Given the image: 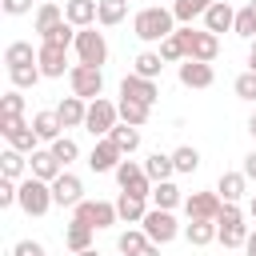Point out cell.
Wrapping results in <instances>:
<instances>
[{
    "mask_svg": "<svg viewBox=\"0 0 256 256\" xmlns=\"http://www.w3.org/2000/svg\"><path fill=\"white\" fill-rule=\"evenodd\" d=\"M188 36H192V24H184V28H176L168 40H160V60L164 64H176V60H188Z\"/></svg>",
    "mask_w": 256,
    "mask_h": 256,
    "instance_id": "18",
    "label": "cell"
},
{
    "mask_svg": "<svg viewBox=\"0 0 256 256\" xmlns=\"http://www.w3.org/2000/svg\"><path fill=\"white\" fill-rule=\"evenodd\" d=\"M60 172H68V168L52 156V148H36V152L28 156V176H36V180H48V184H52Z\"/></svg>",
    "mask_w": 256,
    "mask_h": 256,
    "instance_id": "17",
    "label": "cell"
},
{
    "mask_svg": "<svg viewBox=\"0 0 256 256\" xmlns=\"http://www.w3.org/2000/svg\"><path fill=\"white\" fill-rule=\"evenodd\" d=\"M0 136L8 140V148L24 152V156H32V152H36V144H40L36 128H32V124H24V120H0Z\"/></svg>",
    "mask_w": 256,
    "mask_h": 256,
    "instance_id": "10",
    "label": "cell"
},
{
    "mask_svg": "<svg viewBox=\"0 0 256 256\" xmlns=\"http://www.w3.org/2000/svg\"><path fill=\"white\" fill-rule=\"evenodd\" d=\"M160 68H164L160 52H140V56L132 60V72H136V76H144V80H156V76H160Z\"/></svg>",
    "mask_w": 256,
    "mask_h": 256,
    "instance_id": "38",
    "label": "cell"
},
{
    "mask_svg": "<svg viewBox=\"0 0 256 256\" xmlns=\"http://www.w3.org/2000/svg\"><path fill=\"white\" fill-rule=\"evenodd\" d=\"M116 184H120V192H128V196H140V200H148L152 196V180H148V172H144V164H136V160H120V168H116Z\"/></svg>",
    "mask_w": 256,
    "mask_h": 256,
    "instance_id": "7",
    "label": "cell"
},
{
    "mask_svg": "<svg viewBox=\"0 0 256 256\" xmlns=\"http://www.w3.org/2000/svg\"><path fill=\"white\" fill-rule=\"evenodd\" d=\"M40 4H48V0H40Z\"/></svg>",
    "mask_w": 256,
    "mask_h": 256,
    "instance_id": "56",
    "label": "cell"
},
{
    "mask_svg": "<svg viewBox=\"0 0 256 256\" xmlns=\"http://www.w3.org/2000/svg\"><path fill=\"white\" fill-rule=\"evenodd\" d=\"M64 248L76 256V252H88L92 248V228L88 224H80V220H72L68 228H64Z\"/></svg>",
    "mask_w": 256,
    "mask_h": 256,
    "instance_id": "29",
    "label": "cell"
},
{
    "mask_svg": "<svg viewBox=\"0 0 256 256\" xmlns=\"http://www.w3.org/2000/svg\"><path fill=\"white\" fill-rule=\"evenodd\" d=\"M152 240L144 236V228H128V232H120L116 236V248H120V256H136V252H144Z\"/></svg>",
    "mask_w": 256,
    "mask_h": 256,
    "instance_id": "36",
    "label": "cell"
},
{
    "mask_svg": "<svg viewBox=\"0 0 256 256\" xmlns=\"http://www.w3.org/2000/svg\"><path fill=\"white\" fill-rule=\"evenodd\" d=\"M52 156H56V160H60V164L68 168V164H72V160L80 156V148H76V140H72V136H60V140L52 144Z\"/></svg>",
    "mask_w": 256,
    "mask_h": 256,
    "instance_id": "44",
    "label": "cell"
},
{
    "mask_svg": "<svg viewBox=\"0 0 256 256\" xmlns=\"http://www.w3.org/2000/svg\"><path fill=\"white\" fill-rule=\"evenodd\" d=\"M220 56V36L216 32H208V28H192V36H188V60H200V64H212Z\"/></svg>",
    "mask_w": 256,
    "mask_h": 256,
    "instance_id": "11",
    "label": "cell"
},
{
    "mask_svg": "<svg viewBox=\"0 0 256 256\" xmlns=\"http://www.w3.org/2000/svg\"><path fill=\"white\" fill-rule=\"evenodd\" d=\"M144 172H148V180H152V184H164V180H172L176 164H172V156H168V152H152V156L144 160Z\"/></svg>",
    "mask_w": 256,
    "mask_h": 256,
    "instance_id": "28",
    "label": "cell"
},
{
    "mask_svg": "<svg viewBox=\"0 0 256 256\" xmlns=\"http://www.w3.org/2000/svg\"><path fill=\"white\" fill-rule=\"evenodd\" d=\"M76 256H100V252H96V248H88V252H76Z\"/></svg>",
    "mask_w": 256,
    "mask_h": 256,
    "instance_id": "54",
    "label": "cell"
},
{
    "mask_svg": "<svg viewBox=\"0 0 256 256\" xmlns=\"http://www.w3.org/2000/svg\"><path fill=\"white\" fill-rule=\"evenodd\" d=\"M32 128H36V136H40L44 144H56V140L64 136V124H60L56 108H52V112H36V116H32Z\"/></svg>",
    "mask_w": 256,
    "mask_h": 256,
    "instance_id": "24",
    "label": "cell"
},
{
    "mask_svg": "<svg viewBox=\"0 0 256 256\" xmlns=\"http://www.w3.org/2000/svg\"><path fill=\"white\" fill-rule=\"evenodd\" d=\"M116 124H120V108H116L112 100H104V96H100V100H92V104H88L84 128H88V132H92L96 140H104V136H108V132H112Z\"/></svg>",
    "mask_w": 256,
    "mask_h": 256,
    "instance_id": "9",
    "label": "cell"
},
{
    "mask_svg": "<svg viewBox=\"0 0 256 256\" xmlns=\"http://www.w3.org/2000/svg\"><path fill=\"white\" fill-rule=\"evenodd\" d=\"M220 208H224V200H220L216 192H192V196H184V212H188V220H216Z\"/></svg>",
    "mask_w": 256,
    "mask_h": 256,
    "instance_id": "15",
    "label": "cell"
},
{
    "mask_svg": "<svg viewBox=\"0 0 256 256\" xmlns=\"http://www.w3.org/2000/svg\"><path fill=\"white\" fill-rule=\"evenodd\" d=\"M76 32H80V28H72L68 20H60V24H56L48 36H40V40H44V44H60V48H72V44H76Z\"/></svg>",
    "mask_w": 256,
    "mask_h": 256,
    "instance_id": "43",
    "label": "cell"
},
{
    "mask_svg": "<svg viewBox=\"0 0 256 256\" xmlns=\"http://www.w3.org/2000/svg\"><path fill=\"white\" fill-rule=\"evenodd\" d=\"M216 72L212 64H200V60H180V84L184 88H212Z\"/></svg>",
    "mask_w": 256,
    "mask_h": 256,
    "instance_id": "21",
    "label": "cell"
},
{
    "mask_svg": "<svg viewBox=\"0 0 256 256\" xmlns=\"http://www.w3.org/2000/svg\"><path fill=\"white\" fill-rule=\"evenodd\" d=\"M60 20H64V8H56V4L48 0V4H40V8H36V20H32V28H36V36H48V32H52Z\"/></svg>",
    "mask_w": 256,
    "mask_h": 256,
    "instance_id": "31",
    "label": "cell"
},
{
    "mask_svg": "<svg viewBox=\"0 0 256 256\" xmlns=\"http://www.w3.org/2000/svg\"><path fill=\"white\" fill-rule=\"evenodd\" d=\"M140 228H144V236H148L152 244H160V248H164V244H172V240L184 232V228L176 224V216H172V212H164V208H148V216L140 220Z\"/></svg>",
    "mask_w": 256,
    "mask_h": 256,
    "instance_id": "6",
    "label": "cell"
},
{
    "mask_svg": "<svg viewBox=\"0 0 256 256\" xmlns=\"http://www.w3.org/2000/svg\"><path fill=\"white\" fill-rule=\"evenodd\" d=\"M36 56H40V48H32L28 40H12V44L4 48V64H8V72H12V68H24V64H36Z\"/></svg>",
    "mask_w": 256,
    "mask_h": 256,
    "instance_id": "26",
    "label": "cell"
},
{
    "mask_svg": "<svg viewBox=\"0 0 256 256\" xmlns=\"http://www.w3.org/2000/svg\"><path fill=\"white\" fill-rule=\"evenodd\" d=\"M12 256H48V252H44L40 240H20V244L12 248Z\"/></svg>",
    "mask_w": 256,
    "mask_h": 256,
    "instance_id": "46",
    "label": "cell"
},
{
    "mask_svg": "<svg viewBox=\"0 0 256 256\" xmlns=\"http://www.w3.org/2000/svg\"><path fill=\"white\" fill-rule=\"evenodd\" d=\"M216 240L224 248H244L248 244V224H244V212L236 204L220 208V216H216Z\"/></svg>",
    "mask_w": 256,
    "mask_h": 256,
    "instance_id": "2",
    "label": "cell"
},
{
    "mask_svg": "<svg viewBox=\"0 0 256 256\" xmlns=\"http://www.w3.org/2000/svg\"><path fill=\"white\" fill-rule=\"evenodd\" d=\"M212 4H216V0H172V16H176L180 24H192V20L204 16Z\"/></svg>",
    "mask_w": 256,
    "mask_h": 256,
    "instance_id": "34",
    "label": "cell"
},
{
    "mask_svg": "<svg viewBox=\"0 0 256 256\" xmlns=\"http://www.w3.org/2000/svg\"><path fill=\"white\" fill-rule=\"evenodd\" d=\"M204 28L216 32V36H220V32H232V28H236V8H232L228 0H216V4L204 12Z\"/></svg>",
    "mask_w": 256,
    "mask_h": 256,
    "instance_id": "20",
    "label": "cell"
},
{
    "mask_svg": "<svg viewBox=\"0 0 256 256\" xmlns=\"http://www.w3.org/2000/svg\"><path fill=\"white\" fill-rule=\"evenodd\" d=\"M116 108H120V120L124 124H132V128H140V124H148V116H152V108L148 104H140V100H116Z\"/></svg>",
    "mask_w": 256,
    "mask_h": 256,
    "instance_id": "32",
    "label": "cell"
},
{
    "mask_svg": "<svg viewBox=\"0 0 256 256\" xmlns=\"http://www.w3.org/2000/svg\"><path fill=\"white\" fill-rule=\"evenodd\" d=\"M108 140H112L124 156H132V152L140 148V128H132V124H116V128L108 132Z\"/></svg>",
    "mask_w": 256,
    "mask_h": 256,
    "instance_id": "33",
    "label": "cell"
},
{
    "mask_svg": "<svg viewBox=\"0 0 256 256\" xmlns=\"http://www.w3.org/2000/svg\"><path fill=\"white\" fill-rule=\"evenodd\" d=\"M52 200H56L60 208H76V204L84 200V184H80V176H76V172H60V176L52 180Z\"/></svg>",
    "mask_w": 256,
    "mask_h": 256,
    "instance_id": "14",
    "label": "cell"
},
{
    "mask_svg": "<svg viewBox=\"0 0 256 256\" xmlns=\"http://www.w3.org/2000/svg\"><path fill=\"white\" fill-rule=\"evenodd\" d=\"M172 164H176V172H180V176H192V172L200 168V152H196L192 144H180V148L172 152Z\"/></svg>",
    "mask_w": 256,
    "mask_h": 256,
    "instance_id": "40",
    "label": "cell"
},
{
    "mask_svg": "<svg viewBox=\"0 0 256 256\" xmlns=\"http://www.w3.org/2000/svg\"><path fill=\"white\" fill-rule=\"evenodd\" d=\"M68 84H72V96H80V100H100V92H104V68H92V64H72V72H68Z\"/></svg>",
    "mask_w": 256,
    "mask_h": 256,
    "instance_id": "5",
    "label": "cell"
},
{
    "mask_svg": "<svg viewBox=\"0 0 256 256\" xmlns=\"http://www.w3.org/2000/svg\"><path fill=\"white\" fill-rule=\"evenodd\" d=\"M248 216L256 220V192H252V200H248Z\"/></svg>",
    "mask_w": 256,
    "mask_h": 256,
    "instance_id": "52",
    "label": "cell"
},
{
    "mask_svg": "<svg viewBox=\"0 0 256 256\" xmlns=\"http://www.w3.org/2000/svg\"><path fill=\"white\" fill-rule=\"evenodd\" d=\"M148 200H152V208H164V212H172L176 204H184V192H180L172 180H164V184H156V188H152V196H148Z\"/></svg>",
    "mask_w": 256,
    "mask_h": 256,
    "instance_id": "30",
    "label": "cell"
},
{
    "mask_svg": "<svg viewBox=\"0 0 256 256\" xmlns=\"http://www.w3.org/2000/svg\"><path fill=\"white\" fill-rule=\"evenodd\" d=\"M176 16H172V8H160V4H152V8H140L136 16H132V36L136 40H144V44H160V40H168L176 28Z\"/></svg>",
    "mask_w": 256,
    "mask_h": 256,
    "instance_id": "1",
    "label": "cell"
},
{
    "mask_svg": "<svg viewBox=\"0 0 256 256\" xmlns=\"http://www.w3.org/2000/svg\"><path fill=\"white\" fill-rule=\"evenodd\" d=\"M116 216H120L124 224H140V220L148 216V200H140V196H128V192H120V196H116Z\"/></svg>",
    "mask_w": 256,
    "mask_h": 256,
    "instance_id": "25",
    "label": "cell"
},
{
    "mask_svg": "<svg viewBox=\"0 0 256 256\" xmlns=\"http://www.w3.org/2000/svg\"><path fill=\"white\" fill-rule=\"evenodd\" d=\"M136 256H160V244H148L144 252H136Z\"/></svg>",
    "mask_w": 256,
    "mask_h": 256,
    "instance_id": "50",
    "label": "cell"
},
{
    "mask_svg": "<svg viewBox=\"0 0 256 256\" xmlns=\"http://www.w3.org/2000/svg\"><path fill=\"white\" fill-rule=\"evenodd\" d=\"M120 96L124 100H140V104H156L160 100V88H156V80H144V76H136V72H128L124 80H120Z\"/></svg>",
    "mask_w": 256,
    "mask_h": 256,
    "instance_id": "13",
    "label": "cell"
},
{
    "mask_svg": "<svg viewBox=\"0 0 256 256\" xmlns=\"http://www.w3.org/2000/svg\"><path fill=\"white\" fill-rule=\"evenodd\" d=\"M0 120H24V92L20 88L0 96Z\"/></svg>",
    "mask_w": 256,
    "mask_h": 256,
    "instance_id": "39",
    "label": "cell"
},
{
    "mask_svg": "<svg viewBox=\"0 0 256 256\" xmlns=\"http://www.w3.org/2000/svg\"><path fill=\"white\" fill-rule=\"evenodd\" d=\"M52 184L48 180H36V176H24L20 180V212L24 216H44L52 208Z\"/></svg>",
    "mask_w": 256,
    "mask_h": 256,
    "instance_id": "3",
    "label": "cell"
},
{
    "mask_svg": "<svg viewBox=\"0 0 256 256\" xmlns=\"http://www.w3.org/2000/svg\"><path fill=\"white\" fill-rule=\"evenodd\" d=\"M236 36H244V40H256V0H248L240 12H236V28H232Z\"/></svg>",
    "mask_w": 256,
    "mask_h": 256,
    "instance_id": "41",
    "label": "cell"
},
{
    "mask_svg": "<svg viewBox=\"0 0 256 256\" xmlns=\"http://www.w3.org/2000/svg\"><path fill=\"white\" fill-rule=\"evenodd\" d=\"M248 52H256V40H252V48H248Z\"/></svg>",
    "mask_w": 256,
    "mask_h": 256,
    "instance_id": "55",
    "label": "cell"
},
{
    "mask_svg": "<svg viewBox=\"0 0 256 256\" xmlns=\"http://www.w3.org/2000/svg\"><path fill=\"white\" fill-rule=\"evenodd\" d=\"M8 76H12V88H20V92H24V88H36V84L44 80L40 64H24V68H12Z\"/></svg>",
    "mask_w": 256,
    "mask_h": 256,
    "instance_id": "42",
    "label": "cell"
},
{
    "mask_svg": "<svg viewBox=\"0 0 256 256\" xmlns=\"http://www.w3.org/2000/svg\"><path fill=\"white\" fill-rule=\"evenodd\" d=\"M244 256H256V232H248V244H244Z\"/></svg>",
    "mask_w": 256,
    "mask_h": 256,
    "instance_id": "49",
    "label": "cell"
},
{
    "mask_svg": "<svg viewBox=\"0 0 256 256\" xmlns=\"http://www.w3.org/2000/svg\"><path fill=\"white\" fill-rule=\"evenodd\" d=\"M72 220H80L92 232H100V228H112L120 216H116V204H108V200H80L72 208Z\"/></svg>",
    "mask_w": 256,
    "mask_h": 256,
    "instance_id": "8",
    "label": "cell"
},
{
    "mask_svg": "<svg viewBox=\"0 0 256 256\" xmlns=\"http://www.w3.org/2000/svg\"><path fill=\"white\" fill-rule=\"evenodd\" d=\"M120 160H124V152L104 136V140H96L92 144V152H88V168L92 172H116L120 168Z\"/></svg>",
    "mask_w": 256,
    "mask_h": 256,
    "instance_id": "16",
    "label": "cell"
},
{
    "mask_svg": "<svg viewBox=\"0 0 256 256\" xmlns=\"http://www.w3.org/2000/svg\"><path fill=\"white\" fill-rule=\"evenodd\" d=\"M100 16V0H68L64 4V20L72 28H92Z\"/></svg>",
    "mask_w": 256,
    "mask_h": 256,
    "instance_id": "19",
    "label": "cell"
},
{
    "mask_svg": "<svg viewBox=\"0 0 256 256\" xmlns=\"http://www.w3.org/2000/svg\"><path fill=\"white\" fill-rule=\"evenodd\" d=\"M0 4H4L8 16H24V12H32V0H0Z\"/></svg>",
    "mask_w": 256,
    "mask_h": 256,
    "instance_id": "47",
    "label": "cell"
},
{
    "mask_svg": "<svg viewBox=\"0 0 256 256\" xmlns=\"http://www.w3.org/2000/svg\"><path fill=\"white\" fill-rule=\"evenodd\" d=\"M248 72H256V52H248Z\"/></svg>",
    "mask_w": 256,
    "mask_h": 256,
    "instance_id": "53",
    "label": "cell"
},
{
    "mask_svg": "<svg viewBox=\"0 0 256 256\" xmlns=\"http://www.w3.org/2000/svg\"><path fill=\"white\" fill-rule=\"evenodd\" d=\"M56 116H60V124H64V128H84L88 100H80V96H64V100L56 104Z\"/></svg>",
    "mask_w": 256,
    "mask_h": 256,
    "instance_id": "22",
    "label": "cell"
},
{
    "mask_svg": "<svg viewBox=\"0 0 256 256\" xmlns=\"http://www.w3.org/2000/svg\"><path fill=\"white\" fill-rule=\"evenodd\" d=\"M184 240L192 248H208L216 240V220H188L184 224Z\"/></svg>",
    "mask_w": 256,
    "mask_h": 256,
    "instance_id": "27",
    "label": "cell"
},
{
    "mask_svg": "<svg viewBox=\"0 0 256 256\" xmlns=\"http://www.w3.org/2000/svg\"><path fill=\"white\" fill-rule=\"evenodd\" d=\"M232 88H236V96H240V100H256V72H240Z\"/></svg>",
    "mask_w": 256,
    "mask_h": 256,
    "instance_id": "45",
    "label": "cell"
},
{
    "mask_svg": "<svg viewBox=\"0 0 256 256\" xmlns=\"http://www.w3.org/2000/svg\"><path fill=\"white\" fill-rule=\"evenodd\" d=\"M124 16H128V0H100L96 24H100V28H112V24H120Z\"/></svg>",
    "mask_w": 256,
    "mask_h": 256,
    "instance_id": "37",
    "label": "cell"
},
{
    "mask_svg": "<svg viewBox=\"0 0 256 256\" xmlns=\"http://www.w3.org/2000/svg\"><path fill=\"white\" fill-rule=\"evenodd\" d=\"M244 192H248V176H244V172H220V180H216V196H220L224 204H236Z\"/></svg>",
    "mask_w": 256,
    "mask_h": 256,
    "instance_id": "23",
    "label": "cell"
},
{
    "mask_svg": "<svg viewBox=\"0 0 256 256\" xmlns=\"http://www.w3.org/2000/svg\"><path fill=\"white\" fill-rule=\"evenodd\" d=\"M240 172H244L248 180H256V148H252V152L244 156V168H240Z\"/></svg>",
    "mask_w": 256,
    "mask_h": 256,
    "instance_id": "48",
    "label": "cell"
},
{
    "mask_svg": "<svg viewBox=\"0 0 256 256\" xmlns=\"http://www.w3.org/2000/svg\"><path fill=\"white\" fill-rule=\"evenodd\" d=\"M24 168H28V156H24V152H16V148H4V152H0V176L20 180Z\"/></svg>",
    "mask_w": 256,
    "mask_h": 256,
    "instance_id": "35",
    "label": "cell"
},
{
    "mask_svg": "<svg viewBox=\"0 0 256 256\" xmlns=\"http://www.w3.org/2000/svg\"><path fill=\"white\" fill-rule=\"evenodd\" d=\"M248 136H252V140H256V112H252V116H248Z\"/></svg>",
    "mask_w": 256,
    "mask_h": 256,
    "instance_id": "51",
    "label": "cell"
},
{
    "mask_svg": "<svg viewBox=\"0 0 256 256\" xmlns=\"http://www.w3.org/2000/svg\"><path fill=\"white\" fill-rule=\"evenodd\" d=\"M36 64H40V72H44L48 80H60L64 72H72V68H68V48H60V44H44V40H40V56H36Z\"/></svg>",
    "mask_w": 256,
    "mask_h": 256,
    "instance_id": "12",
    "label": "cell"
},
{
    "mask_svg": "<svg viewBox=\"0 0 256 256\" xmlns=\"http://www.w3.org/2000/svg\"><path fill=\"white\" fill-rule=\"evenodd\" d=\"M72 48H76V60H80V64L104 68V60H108V40H104V32H96V24H92V28H80Z\"/></svg>",
    "mask_w": 256,
    "mask_h": 256,
    "instance_id": "4",
    "label": "cell"
}]
</instances>
